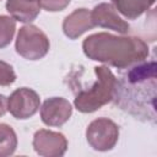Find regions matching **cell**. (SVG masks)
<instances>
[{
  "label": "cell",
  "instance_id": "cell-1",
  "mask_svg": "<svg viewBox=\"0 0 157 157\" xmlns=\"http://www.w3.org/2000/svg\"><path fill=\"white\" fill-rule=\"evenodd\" d=\"M85 55L117 69H126L144 63L150 54L148 45L141 38L132 36H114L98 32L86 37L82 42Z\"/></svg>",
  "mask_w": 157,
  "mask_h": 157
},
{
  "label": "cell",
  "instance_id": "cell-2",
  "mask_svg": "<svg viewBox=\"0 0 157 157\" xmlns=\"http://www.w3.org/2000/svg\"><path fill=\"white\" fill-rule=\"evenodd\" d=\"M97 76L96 82L88 88L80 91L75 99L74 105L81 113H93L108 104L115 97L117 77L108 66H94Z\"/></svg>",
  "mask_w": 157,
  "mask_h": 157
},
{
  "label": "cell",
  "instance_id": "cell-3",
  "mask_svg": "<svg viewBox=\"0 0 157 157\" xmlns=\"http://www.w3.org/2000/svg\"><path fill=\"white\" fill-rule=\"evenodd\" d=\"M50 48L47 34L34 25H26L18 29L15 49L17 54L27 60H39L44 58Z\"/></svg>",
  "mask_w": 157,
  "mask_h": 157
},
{
  "label": "cell",
  "instance_id": "cell-4",
  "mask_svg": "<svg viewBox=\"0 0 157 157\" xmlns=\"http://www.w3.org/2000/svg\"><path fill=\"white\" fill-rule=\"evenodd\" d=\"M86 140L94 151H110L119 140V126L109 118H97L88 124Z\"/></svg>",
  "mask_w": 157,
  "mask_h": 157
},
{
  "label": "cell",
  "instance_id": "cell-5",
  "mask_svg": "<svg viewBox=\"0 0 157 157\" xmlns=\"http://www.w3.org/2000/svg\"><path fill=\"white\" fill-rule=\"evenodd\" d=\"M40 107L39 94L28 87H20L15 90L7 98V110L16 119H29Z\"/></svg>",
  "mask_w": 157,
  "mask_h": 157
},
{
  "label": "cell",
  "instance_id": "cell-6",
  "mask_svg": "<svg viewBox=\"0 0 157 157\" xmlns=\"http://www.w3.org/2000/svg\"><path fill=\"white\" fill-rule=\"evenodd\" d=\"M32 146L42 157H61L67 150V140L59 131L39 129L33 135Z\"/></svg>",
  "mask_w": 157,
  "mask_h": 157
},
{
  "label": "cell",
  "instance_id": "cell-7",
  "mask_svg": "<svg viewBox=\"0 0 157 157\" xmlns=\"http://www.w3.org/2000/svg\"><path fill=\"white\" fill-rule=\"evenodd\" d=\"M71 114L72 105L63 97H50L40 107V119L47 126H63Z\"/></svg>",
  "mask_w": 157,
  "mask_h": 157
},
{
  "label": "cell",
  "instance_id": "cell-8",
  "mask_svg": "<svg viewBox=\"0 0 157 157\" xmlns=\"http://www.w3.org/2000/svg\"><path fill=\"white\" fill-rule=\"evenodd\" d=\"M91 17L94 26L108 28L120 34H125L129 32L130 25L118 15V11L112 4L101 2L96 5L91 11Z\"/></svg>",
  "mask_w": 157,
  "mask_h": 157
},
{
  "label": "cell",
  "instance_id": "cell-9",
  "mask_svg": "<svg viewBox=\"0 0 157 157\" xmlns=\"http://www.w3.org/2000/svg\"><path fill=\"white\" fill-rule=\"evenodd\" d=\"M94 27L91 11L85 7L74 10L63 21V32L69 39H77L85 32Z\"/></svg>",
  "mask_w": 157,
  "mask_h": 157
},
{
  "label": "cell",
  "instance_id": "cell-10",
  "mask_svg": "<svg viewBox=\"0 0 157 157\" xmlns=\"http://www.w3.org/2000/svg\"><path fill=\"white\" fill-rule=\"evenodd\" d=\"M5 7L15 21L22 23H31L40 12L37 0H6Z\"/></svg>",
  "mask_w": 157,
  "mask_h": 157
},
{
  "label": "cell",
  "instance_id": "cell-11",
  "mask_svg": "<svg viewBox=\"0 0 157 157\" xmlns=\"http://www.w3.org/2000/svg\"><path fill=\"white\" fill-rule=\"evenodd\" d=\"M156 0H112L115 10L128 20H136L150 10Z\"/></svg>",
  "mask_w": 157,
  "mask_h": 157
},
{
  "label": "cell",
  "instance_id": "cell-12",
  "mask_svg": "<svg viewBox=\"0 0 157 157\" xmlns=\"http://www.w3.org/2000/svg\"><path fill=\"white\" fill-rule=\"evenodd\" d=\"M17 148V135L15 130L5 124L0 123V157H9L15 153Z\"/></svg>",
  "mask_w": 157,
  "mask_h": 157
},
{
  "label": "cell",
  "instance_id": "cell-13",
  "mask_svg": "<svg viewBox=\"0 0 157 157\" xmlns=\"http://www.w3.org/2000/svg\"><path fill=\"white\" fill-rule=\"evenodd\" d=\"M16 32V21L11 16L0 15V49L7 47L13 39Z\"/></svg>",
  "mask_w": 157,
  "mask_h": 157
},
{
  "label": "cell",
  "instance_id": "cell-14",
  "mask_svg": "<svg viewBox=\"0 0 157 157\" xmlns=\"http://www.w3.org/2000/svg\"><path fill=\"white\" fill-rule=\"evenodd\" d=\"M16 81V74L13 67L4 61L0 60V86H10Z\"/></svg>",
  "mask_w": 157,
  "mask_h": 157
},
{
  "label": "cell",
  "instance_id": "cell-15",
  "mask_svg": "<svg viewBox=\"0 0 157 157\" xmlns=\"http://www.w3.org/2000/svg\"><path fill=\"white\" fill-rule=\"evenodd\" d=\"M39 6L49 12H58L66 9L71 0H37Z\"/></svg>",
  "mask_w": 157,
  "mask_h": 157
},
{
  "label": "cell",
  "instance_id": "cell-16",
  "mask_svg": "<svg viewBox=\"0 0 157 157\" xmlns=\"http://www.w3.org/2000/svg\"><path fill=\"white\" fill-rule=\"evenodd\" d=\"M7 112V97L0 94V117H4Z\"/></svg>",
  "mask_w": 157,
  "mask_h": 157
}]
</instances>
